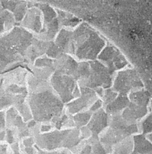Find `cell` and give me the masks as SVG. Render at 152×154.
Returning a JSON list of instances; mask_svg holds the SVG:
<instances>
[{"label":"cell","mask_w":152,"mask_h":154,"mask_svg":"<svg viewBox=\"0 0 152 154\" xmlns=\"http://www.w3.org/2000/svg\"><path fill=\"white\" fill-rule=\"evenodd\" d=\"M106 8L109 14L122 26L109 39L126 56L142 52L151 43V8L142 1H108Z\"/></svg>","instance_id":"cell-1"},{"label":"cell","mask_w":152,"mask_h":154,"mask_svg":"<svg viewBox=\"0 0 152 154\" xmlns=\"http://www.w3.org/2000/svg\"><path fill=\"white\" fill-rule=\"evenodd\" d=\"M29 103L33 119L40 124L51 123L65 109V104L51 87L32 94Z\"/></svg>","instance_id":"cell-2"},{"label":"cell","mask_w":152,"mask_h":154,"mask_svg":"<svg viewBox=\"0 0 152 154\" xmlns=\"http://www.w3.org/2000/svg\"><path fill=\"white\" fill-rule=\"evenodd\" d=\"M75 55L81 60H96L106 46L104 38L90 25L80 23L73 31Z\"/></svg>","instance_id":"cell-3"},{"label":"cell","mask_w":152,"mask_h":154,"mask_svg":"<svg viewBox=\"0 0 152 154\" xmlns=\"http://www.w3.org/2000/svg\"><path fill=\"white\" fill-rule=\"evenodd\" d=\"M35 141V146L44 151H50L66 149L72 151L82 140L80 129L77 128L67 129H55L46 133L39 131L32 135Z\"/></svg>","instance_id":"cell-4"},{"label":"cell","mask_w":152,"mask_h":154,"mask_svg":"<svg viewBox=\"0 0 152 154\" xmlns=\"http://www.w3.org/2000/svg\"><path fill=\"white\" fill-rule=\"evenodd\" d=\"M50 82L53 91L65 104L81 95L78 82L72 76L55 72Z\"/></svg>","instance_id":"cell-5"},{"label":"cell","mask_w":152,"mask_h":154,"mask_svg":"<svg viewBox=\"0 0 152 154\" xmlns=\"http://www.w3.org/2000/svg\"><path fill=\"white\" fill-rule=\"evenodd\" d=\"M89 61L91 68L90 74L85 81L79 83V87H86L94 90L98 88L104 89L110 88L113 83L115 72L111 71L98 60Z\"/></svg>","instance_id":"cell-6"},{"label":"cell","mask_w":152,"mask_h":154,"mask_svg":"<svg viewBox=\"0 0 152 154\" xmlns=\"http://www.w3.org/2000/svg\"><path fill=\"white\" fill-rule=\"evenodd\" d=\"M144 87L137 70L135 68H130L118 72L112 88L118 93L128 95L132 91L142 89Z\"/></svg>","instance_id":"cell-7"},{"label":"cell","mask_w":152,"mask_h":154,"mask_svg":"<svg viewBox=\"0 0 152 154\" xmlns=\"http://www.w3.org/2000/svg\"><path fill=\"white\" fill-rule=\"evenodd\" d=\"M97 58L98 60L114 72L125 68L129 63L128 59L122 51L117 47L109 44L101 51Z\"/></svg>","instance_id":"cell-8"},{"label":"cell","mask_w":152,"mask_h":154,"mask_svg":"<svg viewBox=\"0 0 152 154\" xmlns=\"http://www.w3.org/2000/svg\"><path fill=\"white\" fill-rule=\"evenodd\" d=\"M28 8L21 22L17 26L27 30L33 35L40 34L44 26L43 13L36 2L27 1Z\"/></svg>","instance_id":"cell-9"},{"label":"cell","mask_w":152,"mask_h":154,"mask_svg":"<svg viewBox=\"0 0 152 154\" xmlns=\"http://www.w3.org/2000/svg\"><path fill=\"white\" fill-rule=\"evenodd\" d=\"M80 97L68 103L65 106L67 111L72 115L88 110L99 99L93 89L86 87H80Z\"/></svg>","instance_id":"cell-10"},{"label":"cell","mask_w":152,"mask_h":154,"mask_svg":"<svg viewBox=\"0 0 152 154\" xmlns=\"http://www.w3.org/2000/svg\"><path fill=\"white\" fill-rule=\"evenodd\" d=\"M130 135L127 132L108 126L99 135L101 144L109 154L111 153L112 147L125 137Z\"/></svg>","instance_id":"cell-11"},{"label":"cell","mask_w":152,"mask_h":154,"mask_svg":"<svg viewBox=\"0 0 152 154\" xmlns=\"http://www.w3.org/2000/svg\"><path fill=\"white\" fill-rule=\"evenodd\" d=\"M72 152L74 154H108L98 137L91 136L82 140Z\"/></svg>","instance_id":"cell-12"},{"label":"cell","mask_w":152,"mask_h":154,"mask_svg":"<svg viewBox=\"0 0 152 154\" xmlns=\"http://www.w3.org/2000/svg\"><path fill=\"white\" fill-rule=\"evenodd\" d=\"M109 117L104 108L93 113L87 127L90 131L92 136L98 137L99 135L108 127Z\"/></svg>","instance_id":"cell-13"},{"label":"cell","mask_w":152,"mask_h":154,"mask_svg":"<svg viewBox=\"0 0 152 154\" xmlns=\"http://www.w3.org/2000/svg\"><path fill=\"white\" fill-rule=\"evenodd\" d=\"M54 42L63 53L74 55L73 31L61 29L57 34Z\"/></svg>","instance_id":"cell-14"},{"label":"cell","mask_w":152,"mask_h":154,"mask_svg":"<svg viewBox=\"0 0 152 154\" xmlns=\"http://www.w3.org/2000/svg\"><path fill=\"white\" fill-rule=\"evenodd\" d=\"M148 112L147 107L139 106L130 103L121 113L122 118L131 125L138 124Z\"/></svg>","instance_id":"cell-15"},{"label":"cell","mask_w":152,"mask_h":154,"mask_svg":"<svg viewBox=\"0 0 152 154\" xmlns=\"http://www.w3.org/2000/svg\"><path fill=\"white\" fill-rule=\"evenodd\" d=\"M4 9L14 15L17 25L22 20L28 8L27 1H2Z\"/></svg>","instance_id":"cell-16"},{"label":"cell","mask_w":152,"mask_h":154,"mask_svg":"<svg viewBox=\"0 0 152 154\" xmlns=\"http://www.w3.org/2000/svg\"><path fill=\"white\" fill-rule=\"evenodd\" d=\"M109 117V127L125 131L130 135H134L140 131L139 123L129 124L122 118L121 114Z\"/></svg>","instance_id":"cell-17"},{"label":"cell","mask_w":152,"mask_h":154,"mask_svg":"<svg viewBox=\"0 0 152 154\" xmlns=\"http://www.w3.org/2000/svg\"><path fill=\"white\" fill-rule=\"evenodd\" d=\"M130 103L127 94H119L117 97L104 109L109 116H111L121 114Z\"/></svg>","instance_id":"cell-18"},{"label":"cell","mask_w":152,"mask_h":154,"mask_svg":"<svg viewBox=\"0 0 152 154\" xmlns=\"http://www.w3.org/2000/svg\"><path fill=\"white\" fill-rule=\"evenodd\" d=\"M17 25L15 18L12 13L4 9L0 14V38L10 33Z\"/></svg>","instance_id":"cell-19"},{"label":"cell","mask_w":152,"mask_h":154,"mask_svg":"<svg viewBox=\"0 0 152 154\" xmlns=\"http://www.w3.org/2000/svg\"><path fill=\"white\" fill-rule=\"evenodd\" d=\"M128 97L130 102L138 106L147 107L150 103L151 97L150 92L142 88L129 93Z\"/></svg>","instance_id":"cell-20"},{"label":"cell","mask_w":152,"mask_h":154,"mask_svg":"<svg viewBox=\"0 0 152 154\" xmlns=\"http://www.w3.org/2000/svg\"><path fill=\"white\" fill-rule=\"evenodd\" d=\"M133 135L128 136L114 145L112 147V154H131L134 150Z\"/></svg>","instance_id":"cell-21"},{"label":"cell","mask_w":152,"mask_h":154,"mask_svg":"<svg viewBox=\"0 0 152 154\" xmlns=\"http://www.w3.org/2000/svg\"><path fill=\"white\" fill-rule=\"evenodd\" d=\"M134 147L133 151L142 154L152 153V143L142 134L133 135Z\"/></svg>","instance_id":"cell-22"},{"label":"cell","mask_w":152,"mask_h":154,"mask_svg":"<svg viewBox=\"0 0 152 154\" xmlns=\"http://www.w3.org/2000/svg\"><path fill=\"white\" fill-rule=\"evenodd\" d=\"M55 10L59 26L73 27L80 23L79 18L70 13L58 9Z\"/></svg>","instance_id":"cell-23"},{"label":"cell","mask_w":152,"mask_h":154,"mask_svg":"<svg viewBox=\"0 0 152 154\" xmlns=\"http://www.w3.org/2000/svg\"><path fill=\"white\" fill-rule=\"evenodd\" d=\"M21 154H35V141L31 136L24 138L19 142Z\"/></svg>","instance_id":"cell-24"},{"label":"cell","mask_w":152,"mask_h":154,"mask_svg":"<svg viewBox=\"0 0 152 154\" xmlns=\"http://www.w3.org/2000/svg\"><path fill=\"white\" fill-rule=\"evenodd\" d=\"M92 114V112L88 110L73 115L75 127L80 129L87 126L90 122Z\"/></svg>","instance_id":"cell-25"},{"label":"cell","mask_w":152,"mask_h":154,"mask_svg":"<svg viewBox=\"0 0 152 154\" xmlns=\"http://www.w3.org/2000/svg\"><path fill=\"white\" fill-rule=\"evenodd\" d=\"M118 94L112 88L105 89L103 96L101 98L104 107L113 101L117 97Z\"/></svg>","instance_id":"cell-26"},{"label":"cell","mask_w":152,"mask_h":154,"mask_svg":"<svg viewBox=\"0 0 152 154\" xmlns=\"http://www.w3.org/2000/svg\"><path fill=\"white\" fill-rule=\"evenodd\" d=\"M139 128L143 134L145 135L152 132V115L150 113L143 120L141 123L139 124Z\"/></svg>","instance_id":"cell-27"},{"label":"cell","mask_w":152,"mask_h":154,"mask_svg":"<svg viewBox=\"0 0 152 154\" xmlns=\"http://www.w3.org/2000/svg\"><path fill=\"white\" fill-rule=\"evenodd\" d=\"M63 53L60 49L57 46L54 42H51L47 51L46 55L48 57L55 59Z\"/></svg>","instance_id":"cell-28"},{"label":"cell","mask_w":152,"mask_h":154,"mask_svg":"<svg viewBox=\"0 0 152 154\" xmlns=\"http://www.w3.org/2000/svg\"><path fill=\"white\" fill-rule=\"evenodd\" d=\"M35 148L36 154H74L70 150L66 149L46 151L41 150L36 147Z\"/></svg>","instance_id":"cell-29"},{"label":"cell","mask_w":152,"mask_h":154,"mask_svg":"<svg viewBox=\"0 0 152 154\" xmlns=\"http://www.w3.org/2000/svg\"><path fill=\"white\" fill-rule=\"evenodd\" d=\"M0 154H14L11 144L5 140L0 141Z\"/></svg>","instance_id":"cell-30"},{"label":"cell","mask_w":152,"mask_h":154,"mask_svg":"<svg viewBox=\"0 0 152 154\" xmlns=\"http://www.w3.org/2000/svg\"><path fill=\"white\" fill-rule=\"evenodd\" d=\"M103 106V102L102 100L98 99L91 106L88 110L93 113L99 110L101 108H102L101 107Z\"/></svg>","instance_id":"cell-31"},{"label":"cell","mask_w":152,"mask_h":154,"mask_svg":"<svg viewBox=\"0 0 152 154\" xmlns=\"http://www.w3.org/2000/svg\"><path fill=\"white\" fill-rule=\"evenodd\" d=\"M104 89L102 88H98L94 89L93 90L96 92L98 96L101 98L103 96Z\"/></svg>","instance_id":"cell-32"},{"label":"cell","mask_w":152,"mask_h":154,"mask_svg":"<svg viewBox=\"0 0 152 154\" xmlns=\"http://www.w3.org/2000/svg\"><path fill=\"white\" fill-rule=\"evenodd\" d=\"M4 8L2 4V1H0V14L3 11Z\"/></svg>","instance_id":"cell-33"},{"label":"cell","mask_w":152,"mask_h":154,"mask_svg":"<svg viewBox=\"0 0 152 154\" xmlns=\"http://www.w3.org/2000/svg\"><path fill=\"white\" fill-rule=\"evenodd\" d=\"M131 154H142L139 153H138V152H135V151H133L132 152V153H131ZM152 154V153H147V154Z\"/></svg>","instance_id":"cell-34"},{"label":"cell","mask_w":152,"mask_h":154,"mask_svg":"<svg viewBox=\"0 0 152 154\" xmlns=\"http://www.w3.org/2000/svg\"><path fill=\"white\" fill-rule=\"evenodd\" d=\"M111 154V153H109V154Z\"/></svg>","instance_id":"cell-35"}]
</instances>
